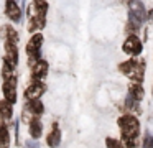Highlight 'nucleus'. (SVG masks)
Returning <instances> with one entry per match:
<instances>
[{
  "label": "nucleus",
  "instance_id": "obj_1",
  "mask_svg": "<svg viewBox=\"0 0 153 148\" xmlns=\"http://www.w3.org/2000/svg\"><path fill=\"white\" fill-rule=\"evenodd\" d=\"M119 125L122 128V138L125 141H130V140H135L137 135H138V120L132 115H123V117L119 118Z\"/></svg>",
  "mask_w": 153,
  "mask_h": 148
},
{
  "label": "nucleus",
  "instance_id": "obj_2",
  "mask_svg": "<svg viewBox=\"0 0 153 148\" xmlns=\"http://www.w3.org/2000/svg\"><path fill=\"white\" fill-rule=\"evenodd\" d=\"M119 69L125 76H128L130 79H133V81H137V82L143 81V72H145V64H143V62L130 59V61L122 62V64L119 66Z\"/></svg>",
  "mask_w": 153,
  "mask_h": 148
},
{
  "label": "nucleus",
  "instance_id": "obj_3",
  "mask_svg": "<svg viewBox=\"0 0 153 148\" xmlns=\"http://www.w3.org/2000/svg\"><path fill=\"white\" fill-rule=\"evenodd\" d=\"M41 45H43V36H41V33H35L27 45V54L30 56V66H33L36 61H40Z\"/></svg>",
  "mask_w": 153,
  "mask_h": 148
},
{
  "label": "nucleus",
  "instance_id": "obj_4",
  "mask_svg": "<svg viewBox=\"0 0 153 148\" xmlns=\"http://www.w3.org/2000/svg\"><path fill=\"white\" fill-rule=\"evenodd\" d=\"M17 77H12V79H7V81H4V95L5 99H7L10 104H15L17 102Z\"/></svg>",
  "mask_w": 153,
  "mask_h": 148
},
{
  "label": "nucleus",
  "instance_id": "obj_5",
  "mask_svg": "<svg viewBox=\"0 0 153 148\" xmlns=\"http://www.w3.org/2000/svg\"><path fill=\"white\" fill-rule=\"evenodd\" d=\"M45 89H46V86H45L43 82H40V81L31 82V84L28 86V89L25 91V99H28V100L40 99L41 95L45 94Z\"/></svg>",
  "mask_w": 153,
  "mask_h": 148
},
{
  "label": "nucleus",
  "instance_id": "obj_6",
  "mask_svg": "<svg viewBox=\"0 0 153 148\" xmlns=\"http://www.w3.org/2000/svg\"><path fill=\"white\" fill-rule=\"evenodd\" d=\"M123 51L127 53V54L130 56H137L140 54V51H142V41H140L137 36H128V38L125 39V43H123Z\"/></svg>",
  "mask_w": 153,
  "mask_h": 148
},
{
  "label": "nucleus",
  "instance_id": "obj_7",
  "mask_svg": "<svg viewBox=\"0 0 153 148\" xmlns=\"http://www.w3.org/2000/svg\"><path fill=\"white\" fill-rule=\"evenodd\" d=\"M128 8H130L128 16L137 18V20H140V22L145 20L146 15H145V8H143L142 2H138V0H130V2H128Z\"/></svg>",
  "mask_w": 153,
  "mask_h": 148
},
{
  "label": "nucleus",
  "instance_id": "obj_8",
  "mask_svg": "<svg viewBox=\"0 0 153 148\" xmlns=\"http://www.w3.org/2000/svg\"><path fill=\"white\" fill-rule=\"evenodd\" d=\"M5 13L13 22H20V18H22V10L15 0H7V3H5Z\"/></svg>",
  "mask_w": 153,
  "mask_h": 148
},
{
  "label": "nucleus",
  "instance_id": "obj_9",
  "mask_svg": "<svg viewBox=\"0 0 153 148\" xmlns=\"http://www.w3.org/2000/svg\"><path fill=\"white\" fill-rule=\"evenodd\" d=\"M5 51H7V56H5V61H8L12 66H17L18 62V49H17V43L8 41L5 43Z\"/></svg>",
  "mask_w": 153,
  "mask_h": 148
},
{
  "label": "nucleus",
  "instance_id": "obj_10",
  "mask_svg": "<svg viewBox=\"0 0 153 148\" xmlns=\"http://www.w3.org/2000/svg\"><path fill=\"white\" fill-rule=\"evenodd\" d=\"M48 72V62L46 61H36L33 66H31V76H33L35 81H41V79L46 76Z\"/></svg>",
  "mask_w": 153,
  "mask_h": 148
},
{
  "label": "nucleus",
  "instance_id": "obj_11",
  "mask_svg": "<svg viewBox=\"0 0 153 148\" xmlns=\"http://www.w3.org/2000/svg\"><path fill=\"white\" fill-rule=\"evenodd\" d=\"M25 110L38 117V115H41V114L45 112V107H43V104L40 102V99H35V100H28V104H27V107H25Z\"/></svg>",
  "mask_w": 153,
  "mask_h": 148
},
{
  "label": "nucleus",
  "instance_id": "obj_12",
  "mask_svg": "<svg viewBox=\"0 0 153 148\" xmlns=\"http://www.w3.org/2000/svg\"><path fill=\"white\" fill-rule=\"evenodd\" d=\"M46 141H48V145H50L51 148L59 147V141H61V132H59V128H58V125H56V123L53 125V130H51V133L48 135Z\"/></svg>",
  "mask_w": 153,
  "mask_h": 148
},
{
  "label": "nucleus",
  "instance_id": "obj_13",
  "mask_svg": "<svg viewBox=\"0 0 153 148\" xmlns=\"http://www.w3.org/2000/svg\"><path fill=\"white\" fill-rule=\"evenodd\" d=\"M41 132H43V125H41L40 118L35 115V117L30 120V135H31V138H40Z\"/></svg>",
  "mask_w": 153,
  "mask_h": 148
},
{
  "label": "nucleus",
  "instance_id": "obj_14",
  "mask_svg": "<svg viewBox=\"0 0 153 148\" xmlns=\"http://www.w3.org/2000/svg\"><path fill=\"white\" fill-rule=\"evenodd\" d=\"M45 26V15H30V25L28 30L30 31H36Z\"/></svg>",
  "mask_w": 153,
  "mask_h": 148
},
{
  "label": "nucleus",
  "instance_id": "obj_15",
  "mask_svg": "<svg viewBox=\"0 0 153 148\" xmlns=\"http://www.w3.org/2000/svg\"><path fill=\"white\" fill-rule=\"evenodd\" d=\"M2 120L4 118L0 117V148H8L10 147V135H8V130Z\"/></svg>",
  "mask_w": 153,
  "mask_h": 148
},
{
  "label": "nucleus",
  "instance_id": "obj_16",
  "mask_svg": "<svg viewBox=\"0 0 153 148\" xmlns=\"http://www.w3.org/2000/svg\"><path fill=\"white\" fill-rule=\"evenodd\" d=\"M0 117L4 120H10L12 118V104L5 99V100H0Z\"/></svg>",
  "mask_w": 153,
  "mask_h": 148
},
{
  "label": "nucleus",
  "instance_id": "obj_17",
  "mask_svg": "<svg viewBox=\"0 0 153 148\" xmlns=\"http://www.w3.org/2000/svg\"><path fill=\"white\" fill-rule=\"evenodd\" d=\"M130 94H132L137 100H142V99H143V87L140 86V82L130 86Z\"/></svg>",
  "mask_w": 153,
  "mask_h": 148
},
{
  "label": "nucleus",
  "instance_id": "obj_18",
  "mask_svg": "<svg viewBox=\"0 0 153 148\" xmlns=\"http://www.w3.org/2000/svg\"><path fill=\"white\" fill-rule=\"evenodd\" d=\"M13 68L15 66H12L8 61L4 62V69H2V76H4V81H7V79H12L13 77Z\"/></svg>",
  "mask_w": 153,
  "mask_h": 148
},
{
  "label": "nucleus",
  "instance_id": "obj_19",
  "mask_svg": "<svg viewBox=\"0 0 153 148\" xmlns=\"http://www.w3.org/2000/svg\"><path fill=\"white\" fill-rule=\"evenodd\" d=\"M7 39L8 41H13V43L18 41V33L15 31L12 26H8V30H7Z\"/></svg>",
  "mask_w": 153,
  "mask_h": 148
},
{
  "label": "nucleus",
  "instance_id": "obj_20",
  "mask_svg": "<svg viewBox=\"0 0 153 148\" xmlns=\"http://www.w3.org/2000/svg\"><path fill=\"white\" fill-rule=\"evenodd\" d=\"M137 102H138V100H137V99L133 97L132 94H128V95H127L125 105H127V107H128V109H135V107H137Z\"/></svg>",
  "mask_w": 153,
  "mask_h": 148
},
{
  "label": "nucleus",
  "instance_id": "obj_21",
  "mask_svg": "<svg viewBox=\"0 0 153 148\" xmlns=\"http://www.w3.org/2000/svg\"><path fill=\"white\" fill-rule=\"evenodd\" d=\"M105 143L109 148H122V143H120L119 140H114V138H107Z\"/></svg>",
  "mask_w": 153,
  "mask_h": 148
},
{
  "label": "nucleus",
  "instance_id": "obj_22",
  "mask_svg": "<svg viewBox=\"0 0 153 148\" xmlns=\"http://www.w3.org/2000/svg\"><path fill=\"white\" fill-rule=\"evenodd\" d=\"M143 148H153V137L152 135H146L145 143H143Z\"/></svg>",
  "mask_w": 153,
  "mask_h": 148
},
{
  "label": "nucleus",
  "instance_id": "obj_23",
  "mask_svg": "<svg viewBox=\"0 0 153 148\" xmlns=\"http://www.w3.org/2000/svg\"><path fill=\"white\" fill-rule=\"evenodd\" d=\"M7 30H8V26H4L0 30V38H7Z\"/></svg>",
  "mask_w": 153,
  "mask_h": 148
},
{
  "label": "nucleus",
  "instance_id": "obj_24",
  "mask_svg": "<svg viewBox=\"0 0 153 148\" xmlns=\"http://www.w3.org/2000/svg\"><path fill=\"white\" fill-rule=\"evenodd\" d=\"M148 20L153 23V10H150V13H148Z\"/></svg>",
  "mask_w": 153,
  "mask_h": 148
},
{
  "label": "nucleus",
  "instance_id": "obj_25",
  "mask_svg": "<svg viewBox=\"0 0 153 148\" xmlns=\"http://www.w3.org/2000/svg\"><path fill=\"white\" fill-rule=\"evenodd\" d=\"M27 148H36V143H28Z\"/></svg>",
  "mask_w": 153,
  "mask_h": 148
}]
</instances>
